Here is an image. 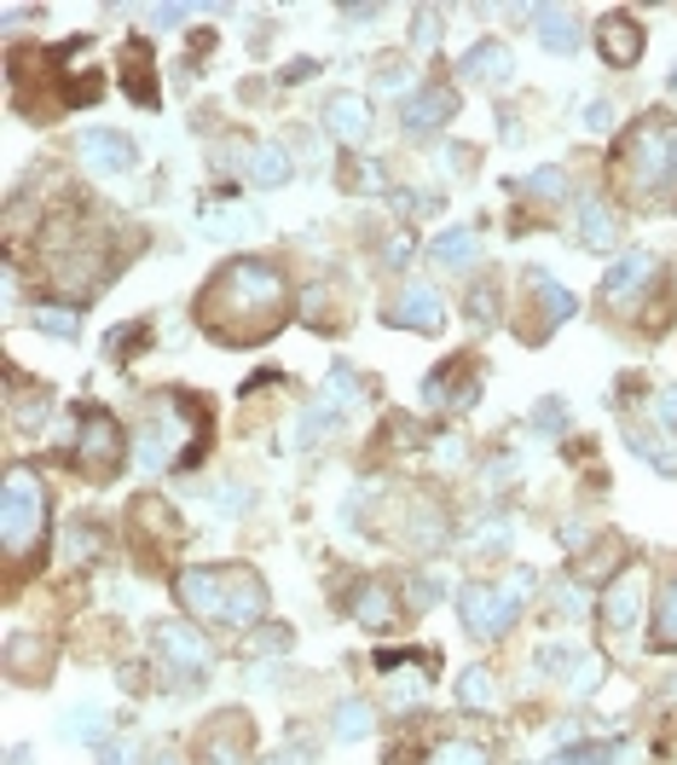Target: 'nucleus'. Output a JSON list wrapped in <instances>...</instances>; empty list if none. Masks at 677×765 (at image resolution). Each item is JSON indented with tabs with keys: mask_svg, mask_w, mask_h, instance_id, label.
Returning <instances> with one entry per match:
<instances>
[{
	"mask_svg": "<svg viewBox=\"0 0 677 765\" xmlns=\"http://www.w3.org/2000/svg\"><path fill=\"white\" fill-rule=\"evenodd\" d=\"M284 319H290V278L255 255L226 261L197 296V326L226 349H261L266 336L284 331Z\"/></svg>",
	"mask_w": 677,
	"mask_h": 765,
	"instance_id": "obj_1",
	"label": "nucleus"
},
{
	"mask_svg": "<svg viewBox=\"0 0 677 765\" xmlns=\"http://www.w3.org/2000/svg\"><path fill=\"white\" fill-rule=\"evenodd\" d=\"M174 597L180 609L203 627H220V632H250L266 620V586L255 569H180L174 574Z\"/></svg>",
	"mask_w": 677,
	"mask_h": 765,
	"instance_id": "obj_2",
	"label": "nucleus"
},
{
	"mask_svg": "<svg viewBox=\"0 0 677 765\" xmlns=\"http://www.w3.org/2000/svg\"><path fill=\"white\" fill-rule=\"evenodd\" d=\"M613 174L631 204H654L661 215L677 209V116H643L613 151Z\"/></svg>",
	"mask_w": 677,
	"mask_h": 765,
	"instance_id": "obj_3",
	"label": "nucleus"
},
{
	"mask_svg": "<svg viewBox=\"0 0 677 765\" xmlns=\"http://www.w3.org/2000/svg\"><path fill=\"white\" fill-rule=\"evenodd\" d=\"M203 435H209V412H203V400L197 395H162L157 407L146 412V424L134 430V465H139V476L169 470L174 458L186 465L180 441H192V465H197Z\"/></svg>",
	"mask_w": 677,
	"mask_h": 765,
	"instance_id": "obj_4",
	"label": "nucleus"
},
{
	"mask_svg": "<svg viewBox=\"0 0 677 765\" xmlns=\"http://www.w3.org/2000/svg\"><path fill=\"white\" fill-rule=\"evenodd\" d=\"M47 516H53L47 481H41L30 465H12L7 493H0V534H7V574L12 580H24V569L41 557V546H47Z\"/></svg>",
	"mask_w": 677,
	"mask_h": 765,
	"instance_id": "obj_5",
	"label": "nucleus"
},
{
	"mask_svg": "<svg viewBox=\"0 0 677 765\" xmlns=\"http://www.w3.org/2000/svg\"><path fill=\"white\" fill-rule=\"evenodd\" d=\"M532 586H539V574H532V569H509L504 586L469 580V586H458V615H463V627L475 632V638H504L509 627H516L521 603L532 597Z\"/></svg>",
	"mask_w": 677,
	"mask_h": 765,
	"instance_id": "obj_6",
	"label": "nucleus"
},
{
	"mask_svg": "<svg viewBox=\"0 0 677 765\" xmlns=\"http://www.w3.org/2000/svg\"><path fill=\"white\" fill-rule=\"evenodd\" d=\"M76 465L88 470V481H111L122 465H128V435H122V424L105 407L81 412V424H76Z\"/></svg>",
	"mask_w": 677,
	"mask_h": 765,
	"instance_id": "obj_7",
	"label": "nucleus"
},
{
	"mask_svg": "<svg viewBox=\"0 0 677 765\" xmlns=\"http://www.w3.org/2000/svg\"><path fill=\"white\" fill-rule=\"evenodd\" d=\"M382 534L428 557V551L446 546V511L428 493H400V499H388V511H382Z\"/></svg>",
	"mask_w": 677,
	"mask_h": 765,
	"instance_id": "obj_8",
	"label": "nucleus"
},
{
	"mask_svg": "<svg viewBox=\"0 0 677 765\" xmlns=\"http://www.w3.org/2000/svg\"><path fill=\"white\" fill-rule=\"evenodd\" d=\"M597 620H603V632H608V643H626L638 638V627H643V574L638 569H620L603 586V597H597Z\"/></svg>",
	"mask_w": 677,
	"mask_h": 765,
	"instance_id": "obj_9",
	"label": "nucleus"
},
{
	"mask_svg": "<svg viewBox=\"0 0 677 765\" xmlns=\"http://www.w3.org/2000/svg\"><path fill=\"white\" fill-rule=\"evenodd\" d=\"M157 655H162V667L174 673L180 690H203V678H209V643H203L197 627L162 620V627H157Z\"/></svg>",
	"mask_w": 677,
	"mask_h": 765,
	"instance_id": "obj_10",
	"label": "nucleus"
},
{
	"mask_svg": "<svg viewBox=\"0 0 677 765\" xmlns=\"http://www.w3.org/2000/svg\"><path fill=\"white\" fill-rule=\"evenodd\" d=\"M250 749H255V724L243 708H232V713L209 719V731L197 742V760L203 765H250Z\"/></svg>",
	"mask_w": 677,
	"mask_h": 765,
	"instance_id": "obj_11",
	"label": "nucleus"
},
{
	"mask_svg": "<svg viewBox=\"0 0 677 765\" xmlns=\"http://www.w3.org/2000/svg\"><path fill=\"white\" fill-rule=\"evenodd\" d=\"M661 278V261H654L649 250H631V255H620L613 267L603 273V308L608 313H626V308H638L643 301V290Z\"/></svg>",
	"mask_w": 677,
	"mask_h": 765,
	"instance_id": "obj_12",
	"label": "nucleus"
},
{
	"mask_svg": "<svg viewBox=\"0 0 677 765\" xmlns=\"http://www.w3.org/2000/svg\"><path fill=\"white\" fill-rule=\"evenodd\" d=\"M128 528H134L128 539L139 546V557H146L151 569H157L162 551H169L174 539H180V516H174L169 505H162L157 493H146V499H134V505H128Z\"/></svg>",
	"mask_w": 677,
	"mask_h": 765,
	"instance_id": "obj_13",
	"label": "nucleus"
},
{
	"mask_svg": "<svg viewBox=\"0 0 677 765\" xmlns=\"http://www.w3.org/2000/svg\"><path fill=\"white\" fill-rule=\"evenodd\" d=\"M388 326L417 331V336H440V331H446V301H440V290L423 285V278L400 285L394 301H388Z\"/></svg>",
	"mask_w": 677,
	"mask_h": 765,
	"instance_id": "obj_14",
	"label": "nucleus"
},
{
	"mask_svg": "<svg viewBox=\"0 0 677 765\" xmlns=\"http://www.w3.org/2000/svg\"><path fill=\"white\" fill-rule=\"evenodd\" d=\"M423 395H428V407H440V412H469L475 407V395H481V366L475 359H446V366L423 382Z\"/></svg>",
	"mask_w": 677,
	"mask_h": 765,
	"instance_id": "obj_15",
	"label": "nucleus"
},
{
	"mask_svg": "<svg viewBox=\"0 0 677 765\" xmlns=\"http://www.w3.org/2000/svg\"><path fill=\"white\" fill-rule=\"evenodd\" d=\"M446 116H458V93H451L446 82H423L417 93H405V105H400L405 134H417V139L446 128Z\"/></svg>",
	"mask_w": 677,
	"mask_h": 765,
	"instance_id": "obj_16",
	"label": "nucleus"
},
{
	"mask_svg": "<svg viewBox=\"0 0 677 765\" xmlns=\"http://www.w3.org/2000/svg\"><path fill=\"white\" fill-rule=\"evenodd\" d=\"M81 163H88L93 174H128L139 163V146L128 134H116V128H88L81 134Z\"/></svg>",
	"mask_w": 677,
	"mask_h": 765,
	"instance_id": "obj_17",
	"label": "nucleus"
},
{
	"mask_svg": "<svg viewBox=\"0 0 677 765\" xmlns=\"http://www.w3.org/2000/svg\"><path fill=\"white\" fill-rule=\"evenodd\" d=\"M226 151L243 157V174L255 180V186H284L296 169H290V151L273 146V139H226Z\"/></svg>",
	"mask_w": 677,
	"mask_h": 765,
	"instance_id": "obj_18",
	"label": "nucleus"
},
{
	"mask_svg": "<svg viewBox=\"0 0 677 765\" xmlns=\"http://www.w3.org/2000/svg\"><path fill=\"white\" fill-rule=\"evenodd\" d=\"M371 99L365 93H331L324 99V128H331L342 146H365V139H371Z\"/></svg>",
	"mask_w": 677,
	"mask_h": 765,
	"instance_id": "obj_19",
	"label": "nucleus"
},
{
	"mask_svg": "<svg viewBox=\"0 0 677 765\" xmlns=\"http://www.w3.org/2000/svg\"><path fill=\"white\" fill-rule=\"evenodd\" d=\"M7 673L18 684H47L53 678V643L41 632H12L7 638Z\"/></svg>",
	"mask_w": 677,
	"mask_h": 765,
	"instance_id": "obj_20",
	"label": "nucleus"
},
{
	"mask_svg": "<svg viewBox=\"0 0 677 765\" xmlns=\"http://www.w3.org/2000/svg\"><path fill=\"white\" fill-rule=\"evenodd\" d=\"M347 615H354L359 627H371V632H394L400 627V609H394L388 580H359L354 597H347Z\"/></svg>",
	"mask_w": 677,
	"mask_h": 765,
	"instance_id": "obj_21",
	"label": "nucleus"
},
{
	"mask_svg": "<svg viewBox=\"0 0 677 765\" xmlns=\"http://www.w3.org/2000/svg\"><path fill=\"white\" fill-rule=\"evenodd\" d=\"M597 53L608 58L613 70H631L643 58V24H631L626 12L603 18V24H597Z\"/></svg>",
	"mask_w": 677,
	"mask_h": 765,
	"instance_id": "obj_22",
	"label": "nucleus"
},
{
	"mask_svg": "<svg viewBox=\"0 0 677 765\" xmlns=\"http://www.w3.org/2000/svg\"><path fill=\"white\" fill-rule=\"evenodd\" d=\"M458 70L469 76V82H481V88H509V76H516V58H509L504 42H475V47L458 58Z\"/></svg>",
	"mask_w": 677,
	"mask_h": 765,
	"instance_id": "obj_23",
	"label": "nucleus"
},
{
	"mask_svg": "<svg viewBox=\"0 0 677 765\" xmlns=\"http://www.w3.org/2000/svg\"><path fill=\"white\" fill-rule=\"evenodd\" d=\"M122 88H128V99H139V105H157V70H151V47L146 42H128L122 47Z\"/></svg>",
	"mask_w": 677,
	"mask_h": 765,
	"instance_id": "obj_24",
	"label": "nucleus"
},
{
	"mask_svg": "<svg viewBox=\"0 0 677 765\" xmlns=\"http://www.w3.org/2000/svg\"><path fill=\"white\" fill-rule=\"evenodd\" d=\"M527 290H532V301H539V319L550 331L556 326H567L573 313H580V301H573V290L567 285H556V278H544V273H527Z\"/></svg>",
	"mask_w": 677,
	"mask_h": 765,
	"instance_id": "obj_25",
	"label": "nucleus"
},
{
	"mask_svg": "<svg viewBox=\"0 0 677 765\" xmlns=\"http://www.w3.org/2000/svg\"><path fill=\"white\" fill-rule=\"evenodd\" d=\"M428 255H435V267H446V273H469L475 255H481V238H475V227H446Z\"/></svg>",
	"mask_w": 677,
	"mask_h": 765,
	"instance_id": "obj_26",
	"label": "nucleus"
},
{
	"mask_svg": "<svg viewBox=\"0 0 677 765\" xmlns=\"http://www.w3.org/2000/svg\"><path fill=\"white\" fill-rule=\"evenodd\" d=\"M197 227L209 232V238H250L261 220L243 209V204H203V215H197Z\"/></svg>",
	"mask_w": 677,
	"mask_h": 765,
	"instance_id": "obj_27",
	"label": "nucleus"
},
{
	"mask_svg": "<svg viewBox=\"0 0 677 765\" xmlns=\"http://www.w3.org/2000/svg\"><path fill=\"white\" fill-rule=\"evenodd\" d=\"M359 395H365V382L347 372V366H331V377H324V389H319V407L331 412V418H342V412L359 407Z\"/></svg>",
	"mask_w": 677,
	"mask_h": 765,
	"instance_id": "obj_28",
	"label": "nucleus"
},
{
	"mask_svg": "<svg viewBox=\"0 0 677 765\" xmlns=\"http://www.w3.org/2000/svg\"><path fill=\"white\" fill-rule=\"evenodd\" d=\"M631 447H638V458H649L654 470L677 476V447H672V435H666V430H654V424H638V430H631Z\"/></svg>",
	"mask_w": 677,
	"mask_h": 765,
	"instance_id": "obj_29",
	"label": "nucleus"
},
{
	"mask_svg": "<svg viewBox=\"0 0 677 765\" xmlns=\"http://www.w3.org/2000/svg\"><path fill=\"white\" fill-rule=\"evenodd\" d=\"M336 301H342V285H313V290H307L301 296V319H307V326H324V331H336L342 326V308H336Z\"/></svg>",
	"mask_w": 677,
	"mask_h": 765,
	"instance_id": "obj_30",
	"label": "nucleus"
},
{
	"mask_svg": "<svg viewBox=\"0 0 677 765\" xmlns=\"http://www.w3.org/2000/svg\"><path fill=\"white\" fill-rule=\"evenodd\" d=\"M573 232H580L585 250H608L613 238H620V220L608 215V204H585V209H580V227H573Z\"/></svg>",
	"mask_w": 677,
	"mask_h": 765,
	"instance_id": "obj_31",
	"label": "nucleus"
},
{
	"mask_svg": "<svg viewBox=\"0 0 677 765\" xmlns=\"http://www.w3.org/2000/svg\"><path fill=\"white\" fill-rule=\"evenodd\" d=\"M539 42L550 47V53H580V18L573 12H539Z\"/></svg>",
	"mask_w": 677,
	"mask_h": 765,
	"instance_id": "obj_32",
	"label": "nucleus"
},
{
	"mask_svg": "<svg viewBox=\"0 0 677 765\" xmlns=\"http://www.w3.org/2000/svg\"><path fill=\"white\" fill-rule=\"evenodd\" d=\"M654 650H677V574L661 586V597H654V632H649Z\"/></svg>",
	"mask_w": 677,
	"mask_h": 765,
	"instance_id": "obj_33",
	"label": "nucleus"
},
{
	"mask_svg": "<svg viewBox=\"0 0 677 765\" xmlns=\"http://www.w3.org/2000/svg\"><path fill=\"white\" fill-rule=\"evenodd\" d=\"M371 724H377V713H371V701H365V696H347L342 708H336V737H342V742L371 737Z\"/></svg>",
	"mask_w": 677,
	"mask_h": 765,
	"instance_id": "obj_34",
	"label": "nucleus"
},
{
	"mask_svg": "<svg viewBox=\"0 0 677 765\" xmlns=\"http://www.w3.org/2000/svg\"><path fill=\"white\" fill-rule=\"evenodd\" d=\"M544 765H626V749H613V742H580V749L550 754Z\"/></svg>",
	"mask_w": 677,
	"mask_h": 765,
	"instance_id": "obj_35",
	"label": "nucleus"
},
{
	"mask_svg": "<svg viewBox=\"0 0 677 765\" xmlns=\"http://www.w3.org/2000/svg\"><path fill=\"white\" fill-rule=\"evenodd\" d=\"M498 690H492V673L486 667H463L458 673V708H492Z\"/></svg>",
	"mask_w": 677,
	"mask_h": 765,
	"instance_id": "obj_36",
	"label": "nucleus"
},
{
	"mask_svg": "<svg viewBox=\"0 0 677 765\" xmlns=\"http://www.w3.org/2000/svg\"><path fill=\"white\" fill-rule=\"evenodd\" d=\"M65 737L70 742H105V708H76L65 719Z\"/></svg>",
	"mask_w": 677,
	"mask_h": 765,
	"instance_id": "obj_37",
	"label": "nucleus"
},
{
	"mask_svg": "<svg viewBox=\"0 0 677 765\" xmlns=\"http://www.w3.org/2000/svg\"><path fill=\"white\" fill-rule=\"evenodd\" d=\"M99 534H105V528H99V522H88V516H81L76 528H70V557H76V562H93L99 551H105V539H99Z\"/></svg>",
	"mask_w": 677,
	"mask_h": 765,
	"instance_id": "obj_38",
	"label": "nucleus"
},
{
	"mask_svg": "<svg viewBox=\"0 0 677 765\" xmlns=\"http://www.w3.org/2000/svg\"><path fill=\"white\" fill-rule=\"evenodd\" d=\"M580 650H573V643H544V650H539V667L550 673V678H567L573 667H580Z\"/></svg>",
	"mask_w": 677,
	"mask_h": 765,
	"instance_id": "obj_39",
	"label": "nucleus"
},
{
	"mask_svg": "<svg viewBox=\"0 0 677 765\" xmlns=\"http://www.w3.org/2000/svg\"><path fill=\"white\" fill-rule=\"evenodd\" d=\"M428 765H486V754L475 742H440V749L428 754Z\"/></svg>",
	"mask_w": 677,
	"mask_h": 765,
	"instance_id": "obj_40",
	"label": "nucleus"
},
{
	"mask_svg": "<svg viewBox=\"0 0 677 765\" xmlns=\"http://www.w3.org/2000/svg\"><path fill=\"white\" fill-rule=\"evenodd\" d=\"M30 326H35V331H47V336H76V313H58V308H35V313H30Z\"/></svg>",
	"mask_w": 677,
	"mask_h": 765,
	"instance_id": "obj_41",
	"label": "nucleus"
},
{
	"mask_svg": "<svg viewBox=\"0 0 677 765\" xmlns=\"http://www.w3.org/2000/svg\"><path fill=\"white\" fill-rule=\"evenodd\" d=\"M527 192H539V197H567V174H562V169H539V174H527Z\"/></svg>",
	"mask_w": 677,
	"mask_h": 765,
	"instance_id": "obj_42",
	"label": "nucleus"
},
{
	"mask_svg": "<svg viewBox=\"0 0 677 765\" xmlns=\"http://www.w3.org/2000/svg\"><path fill=\"white\" fill-rule=\"evenodd\" d=\"M597 684H603V661H580V667H573V678H567V690L573 696H590V690H597Z\"/></svg>",
	"mask_w": 677,
	"mask_h": 765,
	"instance_id": "obj_43",
	"label": "nucleus"
},
{
	"mask_svg": "<svg viewBox=\"0 0 677 765\" xmlns=\"http://www.w3.org/2000/svg\"><path fill=\"white\" fill-rule=\"evenodd\" d=\"M532 424H539L544 435H562V430H567V407H562V400H539V412H532Z\"/></svg>",
	"mask_w": 677,
	"mask_h": 765,
	"instance_id": "obj_44",
	"label": "nucleus"
},
{
	"mask_svg": "<svg viewBox=\"0 0 677 765\" xmlns=\"http://www.w3.org/2000/svg\"><path fill=\"white\" fill-rule=\"evenodd\" d=\"M388 435H394V447H423V424H417V418H388Z\"/></svg>",
	"mask_w": 677,
	"mask_h": 765,
	"instance_id": "obj_45",
	"label": "nucleus"
},
{
	"mask_svg": "<svg viewBox=\"0 0 677 765\" xmlns=\"http://www.w3.org/2000/svg\"><path fill=\"white\" fill-rule=\"evenodd\" d=\"M580 123H585L590 134H608V128H613V105H608V99H590V105H585V116H580Z\"/></svg>",
	"mask_w": 677,
	"mask_h": 765,
	"instance_id": "obj_46",
	"label": "nucleus"
},
{
	"mask_svg": "<svg viewBox=\"0 0 677 765\" xmlns=\"http://www.w3.org/2000/svg\"><path fill=\"white\" fill-rule=\"evenodd\" d=\"M243 505H250V488H243V481H226L215 493V511H243Z\"/></svg>",
	"mask_w": 677,
	"mask_h": 765,
	"instance_id": "obj_47",
	"label": "nucleus"
},
{
	"mask_svg": "<svg viewBox=\"0 0 677 765\" xmlns=\"http://www.w3.org/2000/svg\"><path fill=\"white\" fill-rule=\"evenodd\" d=\"M412 42H417L423 53L440 42V18H435V12H417V30H412Z\"/></svg>",
	"mask_w": 677,
	"mask_h": 765,
	"instance_id": "obj_48",
	"label": "nucleus"
},
{
	"mask_svg": "<svg viewBox=\"0 0 677 765\" xmlns=\"http://www.w3.org/2000/svg\"><path fill=\"white\" fill-rule=\"evenodd\" d=\"M435 597H440V586H435V580H417V586H405V603H412V609H428Z\"/></svg>",
	"mask_w": 677,
	"mask_h": 765,
	"instance_id": "obj_49",
	"label": "nucleus"
},
{
	"mask_svg": "<svg viewBox=\"0 0 677 765\" xmlns=\"http://www.w3.org/2000/svg\"><path fill=\"white\" fill-rule=\"evenodd\" d=\"M654 412H661V424H666V430H677V389H666L661 400H654Z\"/></svg>",
	"mask_w": 677,
	"mask_h": 765,
	"instance_id": "obj_50",
	"label": "nucleus"
},
{
	"mask_svg": "<svg viewBox=\"0 0 677 765\" xmlns=\"http://www.w3.org/2000/svg\"><path fill=\"white\" fill-rule=\"evenodd\" d=\"M354 186H365V192H382V169H377V163L354 169Z\"/></svg>",
	"mask_w": 677,
	"mask_h": 765,
	"instance_id": "obj_51",
	"label": "nucleus"
},
{
	"mask_svg": "<svg viewBox=\"0 0 677 765\" xmlns=\"http://www.w3.org/2000/svg\"><path fill=\"white\" fill-rule=\"evenodd\" d=\"M400 204H405V209H412V215H428V209H435V197H428V192H405V197H400Z\"/></svg>",
	"mask_w": 677,
	"mask_h": 765,
	"instance_id": "obj_52",
	"label": "nucleus"
},
{
	"mask_svg": "<svg viewBox=\"0 0 677 765\" xmlns=\"http://www.w3.org/2000/svg\"><path fill=\"white\" fill-rule=\"evenodd\" d=\"M469 301H475V308H469V313H475V319H481V326H486V319H492V290L481 285V290H475V296H469Z\"/></svg>",
	"mask_w": 677,
	"mask_h": 765,
	"instance_id": "obj_53",
	"label": "nucleus"
},
{
	"mask_svg": "<svg viewBox=\"0 0 677 765\" xmlns=\"http://www.w3.org/2000/svg\"><path fill=\"white\" fill-rule=\"evenodd\" d=\"M319 65H313V58H296V65L290 70H284V82H307V76H313Z\"/></svg>",
	"mask_w": 677,
	"mask_h": 765,
	"instance_id": "obj_54",
	"label": "nucleus"
},
{
	"mask_svg": "<svg viewBox=\"0 0 677 765\" xmlns=\"http://www.w3.org/2000/svg\"><path fill=\"white\" fill-rule=\"evenodd\" d=\"M105 765H134V742H116V749H105Z\"/></svg>",
	"mask_w": 677,
	"mask_h": 765,
	"instance_id": "obj_55",
	"label": "nucleus"
},
{
	"mask_svg": "<svg viewBox=\"0 0 677 765\" xmlns=\"http://www.w3.org/2000/svg\"><path fill=\"white\" fill-rule=\"evenodd\" d=\"M266 765H307V760H301L296 749H284V754H273V760H266Z\"/></svg>",
	"mask_w": 677,
	"mask_h": 765,
	"instance_id": "obj_56",
	"label": "nucleus"
},
{
	"mask_svg": "<svg viewBox=\"0 0 677 765\" xmlns=\"http://www.w3.org/2000/svg\"><path fill=\"white\" fill-rule=\"evenodd\" d=\"M151 765H186V760H180L174 749H162V754H151Z\"/></svg>",
	"mask_w": 677,
	"mask_h": 765,
	"instance_id": "obj_57",
	"label": "nucleus"
},
{
	"mask_svg": "<svg viewBox=\"0 0 677 765\" xmlns=\"http://www.w3.org/2000/svg\"><path fill=\"white\" fill-rule=\"evenodd\" d=\"M672 93H677V76H672Z\"/></svg>",
	"mask_w": 677,
	"mask_h": 765,
	"instance_id": "obj_58",
	"label": "nucleus"
}]
</instances>
